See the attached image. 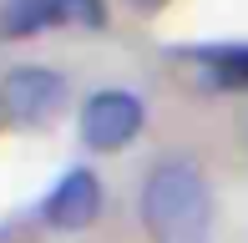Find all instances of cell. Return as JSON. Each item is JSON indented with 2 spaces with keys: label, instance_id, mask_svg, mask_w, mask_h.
Returning a JSON list of instances; mask_svg holds the SVG:
<instances>
[{
  "label": "cell",
  "instance_id": "obj_2",
  "mask_svg": "<svg viewBox=\"0 0 248 243\" xmlns=\"http://www.w3.org/2000/svg\"><path fill=\"white\" fill-rule=\"evenodd\" d=\"M61 102H66V81L51 66H10L0 81V117L16 127H36V122L56 117Z\"/></svg>",
  "mask_w": 248,
  "mask_h": 243
},
{
  "label": "cell",
  "instance_id": "obj_4",
  "mask_svg": "<svg viewBox=\"0 0 248 243\" xmlns=\"http://www.w3.org/2000/svg\"><path fill=\"white\" fill-rule=\"evenodd\" d=\"M96 213H101V182H96V172H86V167L66 172V178L51 187V197L41 203V218H46L51 228H61V233L92 228Z\"/></svg>",
  "mask_w": 248,
  "mask_h": 243
},
{
  "label": "cell",
  "instance_id": "obj_7",
  "mask_svg": "<svg viewBox=\"0 0 248 243\" xmlns=\"http://www.w3.org/2000/svg\"><path fill=\"white\" fill-rule=\"evenodd\" d=\"M61 26H107V5L101 0H61Z\"/></svg>",
  "mask_w": 248,
  "mask_h": 243
},
{
  "label": "cell",
  "instance_id": "obj_1",
  "mask_svg": "<svg viewBox=\"0 0 248 243\" xmlns=\"http://www.w3.org/2000/svg\"><path fill=\"white\" fill-rule=\"evenodd\" d=\"M142 228L152 243H208L213 187L193 162H157L142 178Z\"/></svg>",
  "mask_w": 248,
  "mask_h": 243
},
{
  "label": "cell",
  "instance_id": "obj_3",
  "mask_svg": "<svg viewBox=\"0 0 248 243\" xmlns=\"http://www.w3.org/2000/svg\"><path fill=\"white\" fill-rule=\"evenodd\" d=\"M142 132V102L132 91H96L81 106V142L92 152H122Z\"/></svg>",
  "mask_w": 248,
  "mask_h": 243
},
{
  "label": "cell",
  "instance_id": "obj_5",
  "mask_svg": "<svg viewBox=\"0 0 248 243\" xmlns=\"http://www.w3.org/2000/svg\"><path fill=\"white\" fill-rule=\"evenodd\" d=\"M61 26V0H0V36H36Z\"/></svg>",
  "mask_w": 248,
  "mask_h": 243
},
{
  "label": "cell",
  "instance_id": "obj_6",
  "mask_svg": "<svg viewBox=\"0 0 248 243\" xmlns=\"http://www.w3.org/2000/svg\"><path fill=\"white\" fill-rule=\"evenodd\" d=\"M187 56L208 66V81L213 86L248 91V46H208V51H187Z\"/></svg>",
  "mask_w": 248,
  "mask_h": 243
},
{
  "label": "cell",
  "instance_id": "obj_8",
  "mask_svg": "<svg viewBox=\"0 0 248 243\" xmlns=\"http://www.w3.org/2000/svg\"><path fill=\"white\" fill-rule=\"evenodd\" d=\"M157 5H162V0H137V10H157Z\"/></svg>",
  "mask_w": 248,
  "mask_h": 243
}]
</instances>
